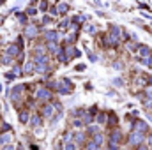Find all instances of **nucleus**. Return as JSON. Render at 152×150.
<instances>
[{"instance_id":"nucleus-5","label":"nucleus","mask_w":152,"mask_h":150,"mask_svg":"<svg viewBox=\"0 0 152 150\" xmlns=\"http://www.w3.org/2000/svg\"><path fill=\"white\" fill-rule=\"evenodd\" d=\"M150 79H152V78H150Z\"/></svg>"},{"instance_id":"nucleus-4","label":"nucleus","mask_w":152,"mask_h":150,"mask_svg":"<svg viewBox=\"0 0 152 150\" xmlns=\"http://www.w3.org/2000/svg\"><path fill=\"white\" fill-rule=\"evenodd\" d=\"M149 141H150V145H152V136H150V138H149Z\"/></svg>"},{"instance_id":"nucleus-2","label":"nucleus","mask_w":152,"mask_h":150,"mask_svg":"<svg viewBox=\"0 0 152 150\" xmlns=\"http://www.w3.org/2000/svg\"><path fill=\"white\" fill-rule=\"evenodd\" d=\"M136 127L140 129V131H145V129H147V125H145L143 122H141V120H138V124H136Z\"/></svg>"},{"instance_id":"nucleus-3","label":"nucleus","mask_w":152,"mask_h":150,"mask_svg":"<svg viewBox=\"0 0 152 150\" xmlns=\"http://www.w3.org/2000/svg\"><path fill=\"white\" fill-rule=\"evenodd\" d=\"M140 49H141V55H149V51H150V49H149V48H145V46H141Z\"/></svg>"},{"instance_id":"nucleus-1","label":"nucleus","mask_w":152,"mask_h":150,"mask_svg":"<svg viewBox=\"0 0 152 150\" xmlns=\"http://www.w3.org/2000/svg\"><path fill=\"white\" fill-rule=\"evenodd\" d=\"M141 139H143V136H141V133H135L133 136H131V143H140Z\"/></svg>"}]
</instances>
